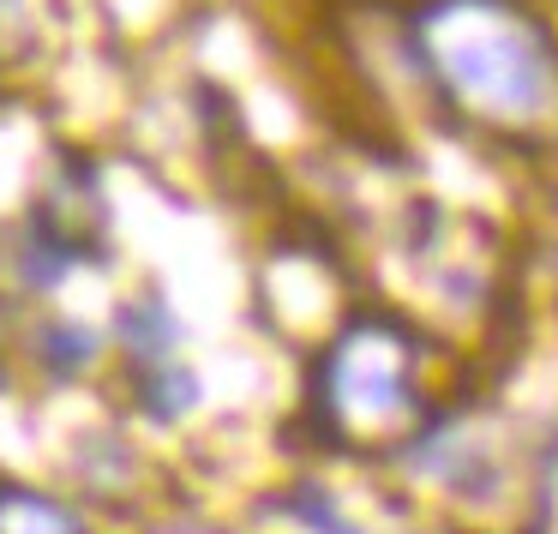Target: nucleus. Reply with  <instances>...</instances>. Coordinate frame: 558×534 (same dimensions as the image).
I'll list each match as a JSON object with an SVG mask.
<instances>
[{
  "label": "nucleus",
  "instance_id": "f257e3e1",
  "mask_svg": "<svg viewBox=\"0 0 558 534\" xmlns=\"http://www.w3.org/2000/svg\"><path fill=\"white\" fill-rule=\"evenodd\" d=\"M397 54L474 145H558V19L541 0H402Z\"/></svg>",
  "mask_w": 558,
  "mask_h": 534
},
{
  "label": "nucleus",
  "instance_id": "f03ea898",
  "mask_svg": "<svg viewBox=\"0 0 558 534\" xmlns=\"http://www.w3.org/2000/svg\"><path fill=\"white\" fill-rule=\"evenodd\" d=\"M426 342L397 313L361 306L325 337L313 366V421L342 450H409L433 421Z\"/></svg>",
  "mask_w": 558,
  "mask_h": 534
},
{
  "label": "nucleus",
  "instance_id": "7ed1b4c3",
  "mask_svg": "<svg viewBox=\"0 0 558 534\" xmlns=\"http://www.w3.org/2000/svg\"><path fill=\"white\" fill-rule=\"evenodd\" d=\"M0 534H90L61 498L0 481Z\"/></svg>",
  "mask_w": 558,
  "mask_h": 534
},
{
  "label": "nucleus",
  "instance_id": "20e7f679",
  "mask_svg": "<svg viewBox=\"0 0 558 534\" xmlns=\"http://www.w3.org/2000/svg\"><path fill=\"white\" fill-rule=\"evenodd\" d=\"M174 337H181V325H174V313H169V301H162V294H138V301L121 306V342L145 366L169 361Z\"/></svg>",
  "mask_w": 558,
  "mask_h": 534
},
{
  "label": "nucleus",
  "instance_id": "39448f33",
  "mask_svg": "<svg viewBox=\"0 0 558 534\" xmlns=\"http://www.w3.org/2000/svg\"><path fill=\"white\" fill-rule=\"evenodd\" d=\"M138 402H145L157 421H174V414H186L198 402V378L181 373V366H169V361H157V366H145V378H138Z\"/></svg>",
  "mask_w": 558,
  "mask_h": 534
},
{
  "label": "nucleus",
  "instance_id": "423d86ee",
  "mask_svg": "<svg viewBox=\"0 0 558 534\" xmlns=\"http://www.w3.org/2000/svg\"><path fill=\"white\" fill-rule=\"evenodd\" d=\"M37 354H43V366H49L54 378H73V373H85V366L97 361V337H90L85 325H43L37 330Z\"/></svg>",
  "mask_w": 558,
  "mask_h": 534
}]
</instances>
